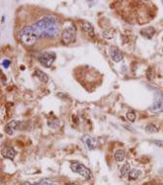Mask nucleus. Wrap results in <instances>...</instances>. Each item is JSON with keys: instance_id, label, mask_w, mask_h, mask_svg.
Returning <instances> with one entry per match:
<instances>
[{"instance_id": "f257e3e1", "label": "nucleus", "mask_w": 163, "mask_h": 185, "mask_svg": "<svg viewBox=\"0 0 163 185\" xmlns=\"http://www.w3.org/2000/svg\"><path fill=\"white\" fill-rule=\"evenodd\" d=\"M39 38H54L59 33V24L56 17L46 16L33 24Z\"/></svg>"}, {"instance_id": "f03ea898", "label": "nucleus", "mask_w": 163, "mask_h": 185, "mask_svg": "<svg viewBox=\"0 0 163 185\" xmlns=\"http://www.w3.org/2000/svg\"><path fill=\"white\" fill-rule=\"evenodd\" d=\"M20 39L24 45L31 46V45H34L37 42L39 37H38V34L36 33L33 26H25L21 30Z\"/></svg>"}, {"instance_id": "7ed1b4c3", "label": "nucleus", "mask_w": 163, "mask_h": 185, "mask_svg": "<svg viewBox=\"0 0 163 185\" xmlns=\"http://www.w3.org/2000/svg\"><path fill=\"white\" fill-rule=\"evenodd\" d=\"M150 110L153 113H161L163 112V92L155 90L154 92V100Z\"/></svg>"}, {"instance_id": "20e7f679", "label": "nucleus", "mask_w": 163, "mask_h": 185, "mask_svg": "<svg viewBox=\"0 0 163 185\" xmlns=\"http://www.w3.org/2000/svg\"><path fill=\"white\" fill-rule=\"evenodd\" d=\"M71 170L72 172L79 173L85 180H88V179L91 178V172H90V170L81 163H73L71 165Z\"/></svg>"}, {"instance_id": "39448f33", "label": "nucleus", "mask_w": 163, "mask_h": 185, "mask_svg": "<svg viewBox=\"0 0 163 185\" xmlns=\"http://www.w3.org/2000/svg\"><path fill=\"white\" fill-rule=\"evenodd\" d=\"M76 36V29L75 26H70L63 30L62 35H61V41L63 44H70L72 42H74Z\"/></svg>"}, {"instance_id": "423d86ee", "label": "nucleus", "mask_w": 163, "mask_h": 185, "mask_svg": "<svg viewBox=\"0 0 163 185\" xmlns=\"http://www.w3.org/2000/svg\"><path fill=\"white\" fill-rule=\"evenodd\" d=\"M56 58V56L54 52H45V53H42V54L38 57V60H39V63L42 64L43 66L50 67L54 63Z\"/></svg>"}, {"instance_id": "0eeeda50", "label": "nucleus", "mask_w": 163, "mask_h": 185, "mask_svg": "<svg viewBox=\"0 0 163 185\" xmlns=\"http://www.w3.org/2000/svg\"><path fill=\"white\" fill-rule=\"evenodd\" d=\"M109 53H110V57H111L113 61H115V63H120V61H122L123 55L118 47L112 46L109 50Z\"/></svg>"}, {"instance_id": "6e6552de", "label": "nucleus", "mask_w": 163, "mask_h": 185, "mask_svg": "<svg viewBox=\"0 0 163 185\" xmlns=\"http://www.w3.org/2000/svg\"><path fill=\"white\" fill-rule=\"evenodd\" d=\"M18 124H19V122L15 121V120H13V121H10L9 123H7V124L5 125V127H4L5 133H6L7 134H9V136L13 134V133L17 130V128H18Z\"/></svg>"}, {"instance_id": "1a4fd4ad", "label": "nucleus", "mask_w": 163, "mask_h": 185, "mask_svg": "<svg viewBox=\"0 0 163 185\" xmlns=\"http://www.w3.org/2000/svg\"><path fill=\"white\" fill-rule=\"evenodd\" d=\"M85 143L87 145L88 150H93L97 146V139H96L95 137L88 136L85 138Z\"/></svg>"}, {"instance_id": "9d476101", "label": "nucleus", "mask_w": 163, "mask_h": 185, "mask_svg": "<svg viewBox=\"0 0 163 185\" xmlns=\"http://www.w3.org/2000/svg\"><path fill=\"white\" fill-rule=\"evenodd\" d=\"M2 155H3L5 158L13 160L16 156V151L13 147H7L2 151Z\"/></svg>"}, {"instance_id": "9b49d317", "label": "nucleus", "mask_w": 163, "mask_h": 185, "mask_svg": "<svg viewBox=\"0 0 163 185\" xmlns=\"http://www.w3.org/2000/svg\"><path fill=\"white\" fill-rule=\"evenodd\" d=\"M82 29L90 36H94V29L88 22H84L82 24Z\"/></svg>"}, {"instance_id": "f8f14e48", "label": "nucleus", "mask_w": 163, "mask_h": 185, "mask_svg": "<svg viewBox=\"0 0 163 185\" xmlns=\"http://www.w3.org/2000/svg\"><path fill=\"white\" fill-rule=\"evenodd\" d=\"M124 158H125V152H124L122 149H118L116 151V153H115L116 161L118 162V163H120V162H123Z\"/></svg>"}, {"instance_id": "ddd939ff", "label": "nucleus", "mask_w": 163, "mask_h": 185, "mask_svg": "<svg viewBox=\"0 0 163 185\" xmlns=\"http://www.w3.org/2000/svg\"><path fill=\"white\" fill-rule=\"evenodd\" d=\"M154 32H155V30H154L153 27H148V29H145L141 30V34L144 35L145 37H148V38L153 37V35L154 34Z\"/></svg>"}, {"instance_id": "4468645a", "label": "nucleus", "mask_w": 163, "mask_h": 185, "mask_svg": "<svg viewBox=\"0 0 163 185\" xmlns=\"http://www.w3.org/2000/svg\"><path fill=\"white\" fill-rule=\"evenodd\" d=\"M35 75H36V77H37L38 79L41 81V82H44V83L48 82L49 78H48V75H47L45 72H43L41 70H36L35 71Z\"/></svg>"}, {"instance_id": "2eb2a0df", "label": "nucleus", "mask_w": 163, "mask_h": 185, "mask_svg": "<svg viewBox=\"0 0 163 185\" xmlns=\"http://www.w3.org/2000/svg\"><path fill=\"white\" fill-rule=\"evenodd\" d=\"M141 175H142V172L140 170H131L128 173V178L131 180H135L138 177H140Z\"/></svg>"}, {"instance_id": "dca6fc26", "label": "nucleus", "mask_w": 163, "mask_h": 185, "mask_svg": "<svg viewBox=\"0 0 163 185\" xmlns=\"http://www.w3.org/2000/svg\"><path fill=\"white\" fill-rule=\"evenodd\" d=\"M130 165H129L128 163H126V164H124L123 165V167L121 168V170H120V173H121V175L124 176V175H128L129 172H130Z\"/></svg>"}, {"instance_id": "f3484780", "label": "nucleus", "mask_w": 163, "mask_h": 185, "mask_svg": "<svg viewBox=\"0 0 163 185\" xmlns=\"http://www.w3.org/2000/svg\"><path fill=\"white\" fill-rule=\"evenodd\" d=\"M126 118H127L130 122H134L135 119H136V114H135L134 111H128L127 113H126Z\"/></svg>"}, {"instance_id": "a211bd4d", "label": "nucleus", "mask_w": 163, "mask_h": 185, "mask_svg": "<svg viewBox=\"0 0 163 185\" xmlns=\"http://www.w3.org/2000/svg\"><path fill=\"white\" fill-rule=\"evenodd\" d=\"M146 131H147L148 133H157V131H158V129L153 124H149L147 127H146Z\"/></svg>"}, {"instance_id": "6ab92c4d", "label": "nucleus", "mask_w": 163, "mask_h": 185, "mask_svg": "<svg viewBox=\"0 0 163 185\" xmlns=\"http://www.w3.org/2000/svg\"><path fill=\"white\" fill-rule=\"evenodd\" d=\"M40 185H58V183L52 180H49V179H42V180L39 181Z\"/></svg>"}, {"instance_id": "aec40b11", "label": "nucleus", "mask_w": 163, "mask_h": 185, "mask_svg": "<svg viewBox=\"0 0 163 185\" xmlns=\"http://www.w3.org/2000/svg\"><path fill=\"white\" fill-rule=\"evenodd\" d=\"M10 64H11V63H10L9 60H3V61H2V66H3L4 68H8V67L10 66Z\"/></svg>"}, {"instance_id": "412c9836", "label": "nucleus", "mask_w": 163, "mask_h": 185, "mask_svg": "<svg viewBox=\"0 0 163 185\" xmlns=\"http://www.w3.org/2000/svg\"><path fill=\"white\" fill-rule=\"evenodd\" d=\"M153 143L155 144L156 146L163 148V140H157V139H155V140H153Z\"/></svg>"}, {"instance_id": "4be33fe9", "label": "nucleus", "mask_w": 163, "mask_h": 185, "mask_svg": "<svg viewBox=\"0 0 163 185\" xmlns=\"http://www.w3.org/2000/svg\"><path fill=\"white\" fill-rule=\"evenodd\" d=\"M23 185H40V184H39V182H38V183H34V184H31V183H28V182H26V183H24Z\"/></svg>"}, {"instance_id": "5701e85b", "label": "nucleus", "mask_w": 163, "mask_h": 185, "mask_svg": "<svg viewBox=\"0 0 163 185\" xmlns=\"http://www.w3.org/2000/svg\"><path fill=\"white\" fill-rule=\"evenodd\" d=\"M69 185H76V184H74V183H72V184H69Z\"/></svg>"}]
</instances>
